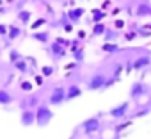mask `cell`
<instances>
[{"label":"cell","mask_w":151,"mask_h":139,"mask_svg":"<svg viewBox=\"0 0 151 139\" xmlns=\"http://www.w3.org/2000/svg\"><path fill=\"white\" fill-rule=\"evenodd\" d=\"M34 111H36V125L37 127H46L53 119V111L50 109V105H37Z\"/></svg>","instance_id":"1"},{"label":"cell","mask_w":151,"mask_h":139,"mask_svg":"<svg viewBox=\"0 0 151 139\" xmlns=\"http://www.w3.org/2000/svg\"><path fill=\"white\" fill-rule=\"evenodd\" d=\"M107 79H109V77H107L103 72H96V73H93V75L87 79V82H86V89H87V91H100V89L105 88Z\"/></svg>","instance_id":"2"},{"label":"cell","mask_w":151,"mask_h":139,"mask_svg":"<svg viewBox=\"0 0 151 139\" xmlns=\"http://www.w3.org/2000/svg\"><path fill=\"white\" fill-rule=\"evenodd\" d=\"M100 116H93V118H87L86 121H82V132L86 135H94L98 130H100Z\"/></svg>","instance_id":"3"},{"label":"cell","mask_w":151,"mask_h":139,"mask_svg":"<svg viewBox=\"0 0 151 139\" xmlns=\"http://www.w3.org/2000/svg\"><path fill=\"white\" fill-rule=\"evenodd\" d=\"M64 102H66V88H62V86L53 88L48 96V104L55 107V105H62Z\"/></svg>","instance_id":"4"},{"label":"cell","mask_w":151,"mask_h":139,"mask_svg":"<svg viewBox=\"0 0 151 139\" xmlns=\"http://www.w3.org/2000/svg\"><path fill=\"white\" fill-rule=\"evenodd\" d=\"M147 91H149V89H147V86H146L144 82L135 80V82H132V86H130V98L137 102V100H140Z\"/></svg>","instance_id":"5"},{"label":"cell","mask_w":151,"mask_h":139,"mask_svg":"<svg viewBox=\"0 0 151 139\" xmlns=\"http://www.w3.org/2000/svg\"><path fill=\"white\" fill-rule=\"evenodd\" d=\"M130 111V102H121L119 105H114L109 111V116H112L114 119H123Z\"/></svg>","instance_id":"6"},{"label":"cell","mask_w":151,"mask_h":139,"mask_svg":"<svg viewBox=\"0 0 151 139\" xmlns=\"http://www.w3.org/2000/svg\"><path fill=\"white\" fill-rule=\"evenodd\" d=\"M20 123L23 127H32L36 125V111L34 109H23L20 114Z\"/></svg>","instance_id":"7"},{"label":"cell","mask_w":151,"mask_h":139,"mask_svg":"<svg viewBox=\"0 0 151 139\" xmlns=\"http://www.w3.org/2000/svg\"><path fill=\"white\" fill-rule=\"evenodd\" d=\"M48 50H50V55H52L55 61H60V59H64V57L68 55V48L62 46V45H59V43H55V41L50 45Z\"/></svg>","instance_id":"8"},{"label":"cell","mask_w":151,"mask_h":139,"mask_svg":"<svg viewBox=\"0 0 151 139\" xmlns=\"http://www.w3.org/2000/svg\"><path fill=\"white\" fill-rule=\"evenodd\" d=\"M133 62V70H137V72H140V70H146L147 66H151V55H147V54H142V55H139L135 61H132Z\"/></svg>","instance_id":"9"},{"label":"cell","mask_w":151,"mask_h":139,"mask_svg":"<svg viewBox=\"0 0 151 139\" xmlns=\"http://www.w3.org/2000/svg\"><path fill=\"white\" fill-rule=\"evenodd\" d=\"M82 93L84 91H82V88L78 84H69L66 88V100H75V98H78Z\"/></svg>","instance_id":"10"},{"label":"cell","mask_w":151,"mask_h":139,"mask_svg":"<svg viewBox=\"0 0 151 139\" xmlns=\"http://www.w3.org/2000/svg\"><path fill=\"white\" fill-rule=\"evenodd\" d=\"M84 13H86L84 7H75V9H69V11H68V18H69L71 23H78L80 18L84 16Z\"/></svg>","instance_id":"11"},{"label":"cell","mask_w":151,"mask_h":139,"mask_svg":"<svg viewBox=\"0 0 151 139\" xmlns=\"http://www.w3.org/2000/svg\"><path fill=\"white\" fill-rule=\"evenodd\" d=\"M13 66H14L16 72L22 73V75H27V73H29V70H30V66H29V59H25V57H22L20 61H16Z\"/></svg>","instance_id":"12"},{"label":"cell","mask_w":151,"mask_h":139,"mask_svg":"<svg viewBox=\"0 0 151 139\" xmlns=\"http://www.w3.org/2000/svg\"><path fill=\"white\" fill-rule=\"evenodd\" d=\"M14 102V95L9 89H0V105H11Z\"/></svg>","instance_id":"13"},{"label":"cell","mask_w":151,"mask_h":139,"mask_svg":"<svg viewBox=\"0 0 151 139\" xmlns=\"http://www.w3.org/2000/svg\"><path fill=\"white\" fill-rule=\"evenodd\" d=\"M32 39L37 41V43L46 45V43L50 41V32H48V30H34V32H32Z\"/></svg>","instance_id":"14"},{"label":"cell","mask_w":151,"mask_h":139,"mask_svg":"<svg viewBox=\"0 0 151 139\" xmlns=\"http://www.w3.org/2000/svg\"><path fill=\"white\" fill-rule=\"evenodd\" d=\"M16 20H18L22 25H29L30 20H32V13H30L29 9H22V11L16 13Z\"/></svg>","instance_id":"15"},{"label":"cell","mask_w":151,"mask_h":139,"mask_svg":"<svg viewBox=\"0 0 151 139\" xmlns=\"http://www.w3.org/2000/svg\"><path fill=\"white\" fill-rule=\"evenodd\" d=\"M22 36V29L18 27V25H7V39L9 41H14V39H18Z\"/></svg>","instance_id":"16"},{"label":"cell","mask_w":151,"mask_h":139,"mask_svg":"<svg viewBox=\"0 0 151 139\" xmlns=\"http://www.w3.org/2000/svg\"><path fill=\"white\" fill-rule=\"evenodd\" d=\"M103 39H105V43H116V41L119 39V30L107 27V30H105V34H103Z\"/></svg>","instance_id":"17"},{"label":"cell","mask_w":151,"mask_h":139,"mask_svg":"<svg viewBox=\"0 0 151 139\" xmlns=\"http://www.w3.org/2000/svg\"><path fill=\"white\" fill-rule=\"evenodd\" d=\"M135 14H137L139 18H142V16H151V6H149L147 2H140V4L137 6Z\"/></svg>","instance_id":"18"},{"label":"cell","mask_w":151,"mask_h":139,"mask_svg":"<svg viewBox=\"0 0 151 139\" xmlns=\"http://www.w3.org/2000/svg\"><path fill=\"white\" fill-rule=\"evenodd\" d=\"M105 30H107V25H105L103 22H100V23H93V38H103Z\"/></svg>","instance_id":"19"},{"label":"cell","mask_w":151,"mask_h":139,"mask_svg":"<svg viewBox=\"0 0 151 139\" xmlns=\"http://www.w3.org/2000/svg\"><path fill=\"white\" fill-rule=\"evenodd\" d=\"M101 50L107 52V54H117V52H121V46L117 43H103L101 45Z\"/></svg>","instance_id":"20"},{"label":"cell","mask_w":151,"mask_h":139,"mask_svg":"<svg viewBox=\"0 0 151 139\" xmlns=\"http://www.w3.org/2000/svg\"><path fill=\"white\" fill-rule=\"evenodd\" d=\"M91 13H93V23H100V22H103V18L107 16L105 11L100 9V7H98V9H93Z\"/></svg>","instance_id":"21"},{"label":"cell","mask_w":151,"mask_h":139,"mask_svg":"<svg viewBox=\"0 0 151 139\" xmlns=\"http://www.w3.org/2000/svg\"><path fill=\"white\" fill-rule=\"evenodd\" d=\"M71 55H73V59H75V62H82L84 59H86V52H84V48L80 46V48H77V50H73L71 52Z\"/></svg>","instance_id":"22"},{"label":"cell","mask_w":151,"mask_h":139,"mask_svg":"<svg viewBox=\"0 0 151 139\" xmlns=\"http://www.w3.org/2000/svg\"><path fill=\"white\" fill-rule=\"evenodd\" d=\"M37 105H39V98H37V95H32V96L27 98V109H36Z\"/></svg>","instance_id":"23"},{"label":"cell","mask_w":151,"mask_h":139,"mask_svg":"<svg viewBox=\"0 0 151 139\" xmlns=\"http://www.w3.org/2000/svg\"><path fill=\"white\" fill-rule=\"evenodd\" d=\"M53 72H55L53 66H41V75H43V77H52Z\"/></svg>","instance_id":"24"},{"label":"cell","mask_w":151,"mask_h":139,"mask_svg":"<svg viewBox=\"0 0 151 139\" xmlns=\"http://www.w3.org/2000/svg\"><path fill=\"white\" fill-rule=\"evenodd\" d=\"M20 59H22V54H20L18 50H11V52H9V62H11V64H14V62L20 61Z\"/></svg>","instance_id":"25"},{"label":"cell","mask_w":151,"mask_h":139,"mask_svg":"<svg viewBox=\"0 0 151 139\" xmlns=\"http://www.w3.org/2000/svg\"><path fill=\"white\" fill-rule=\"evenodd\" d=\"M45 23H48V20H46V18H37V20H36L34 23H30V27H32L34 30H37V29H41V27H43Z\"/></svg>","instance_id":"26"},{"label":"cell","mask_w":151,"mask_h":139,"mask_svg":"<svg viewBox=\"0 0 151 139\" xmlns=\"http://www.w3.org/2000/svg\"><path fill=\"white\" fill-rule=\"evenodd\" d=\"M20 89L25 91V93H30V91H32V82H30V80H22V82H20Z\"/></svg>","instance_id":"27"},{"label":"cell","mask_w":151,"mask_h":139,"mask_svg":"<svg viewBox=\"0 0 151 139\" xmlns=\"http://www.w3.org/2000/svg\"><path fill=\"white\" fill-rule=\"evenodd\" d=\"M123 70H124V68H123V64H121V62H116V64H114V75H112V77L119 79V75H121Z\"/></svg>","instance_id":"28"},{"label":"cell","mask_w":151,"mask_h":139,"mask_svg":"<svg viewBox=\"0 0 151 139\" xmlns=\"http://www.w3.org/2000/svg\"><path fill=\"white\" fill-rule=\"evenodd\" d=\"M137 30H130V32H124V41H133L137 38Z\"/></svg>","instance_id":"29"},{"label":"cell","mask_w":151,"mask_h":139,"mask_svg":"<svg viewBox=\"0 0 151 139\" xmlns=\"http://www.w3.org/2000/svg\"><path fill=\"white\" fill-rule=\"evenodd\" d=\"M77 48H80V39H73V41H69V50H71V52L77 50Z\"/></svg>","instance_id":"30"},{"label":"cell","mask_w":151,"mask_h":139,"mask_svg":"<svg viewBox=\"0 0 151 139\" xmlns=\"http://www.w3.org/2000/svg\"><path fill=\"white\" fill-rule=\"evenodd\" d=\"M117 80H119V79H116V77H109V79H107V82H105V88H103V89H109V88H110L112 84H116Z\"/></svg>","instance_id":"31"},{"label":"cell","mask_w":151,"mask_h":139,"mask_svg":"<svg viewBox=\"0 0 151 139\" xmlns=\"http://www.w3.org/2000/svg\"><path fill=\"white\" fill-rule=\"evenodd\" d=\"M124 72H126V73H132V72H133V62H132V61H126V62H124Z\"/></svg>","instance_id":"32"},{"label":"cell","mask_w":151,"mask_h":139,"mask_svg":"<svg viewBox=\"0 0 151 139\" xmlns=\"http://www.w3.org/2000/svg\"><path fill=\"white\" fill-rule=\"evenodd\" d=\"M62 27H64V30H66V32H73V23H71V22H64V23H62Z\"/></svg>","instance_id":"33"},{"label":"cell","mask_w":151,"mask_h":139,"mask_svg":"<svg viewBox=\"0 0 151 139\" xmlns=\"http://www.w3.org/2000/svg\"><path fill=\"white\" fill-rule=\"evenodd\" d=\"M114 27H116V30H121V29L124 27V22H123V20H116V22H114Z\"/></svg>","instance_id":"34"},{"label":"cell","mask_w":151,"mask_h":139,"mask_svg":"<svg viewBox=\"0 0 151 139\" xmlns=\"http://www.w3.org/2000/svg\"><path fill=\"white\" fill-rule=\"evenodd\" d=\"M0 36L7 38V25H4V23H0Z\"/></svg>","instance_id":"35"},{"label":"cell","mask_w":151,"mask_h":139,"mask_svg":"<svg viewBox=\"0 0 151 139\" xmlns=\"http://www.w3.org/2000/svg\"><path fill=\"white\" fill-rule=\"evenodd\" d=\"M128 125H130V121H128V123H123V125H117V127H116V132H121V130H123V128H126Z\"/></svg>","instance_id":"36"},{"label":"cell","mask_w":151,"mask_h":139,"mask_svg":"<svg viewBox=\"0 0 151 139\" xmlns=\"http://www.w3.org/2000/svg\"><path fill=\"white\" fill-rule=\"evenodd\" d=\"M78 39H86V30H78Z\"/></svg>","instance_id":"37"},{"label":"cell","mask_w":151,"mask_h":139,"mask_svg":"<svg viewBox=\"0 0 151 139\" xmlns=\"http://www.w3.org/2000/svg\"><path fill=\"white\" fill-rule=\"evenodd\" d=\"M43 79H45V77H43V75H39V77H36V82L41 86V84H43Z\"/></svg>","instance_id":"38"},{"label":"cell","mask_w":151,"mask_h":139,"mask_svg":"<svg viewBox=\"0 0 151 139\" xmlns=\"http://www.w3.org/2000/svg\"><path fill=\"white\" fill-rule=\"evenodd\" d=\"M140 2H149V0H140Z\"/></svg>","instance_id":"39"},{"label":"cell","mask_w":151,"mask_h":139,"mask_svg":"<svg viewBox=\"0 0 151 139\" xmlns=\"http://www.w3.org/2000/svg\"><path fill=\"white\" fill-rule=\"evenodd\" d=\"M0 75H2V72H0Z\"/></svg>","instance_id":"40"}]
</instances>
